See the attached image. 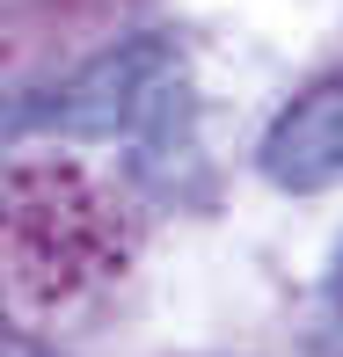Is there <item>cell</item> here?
I'll return each instance as SVG.
<instances>
[{
    "mask_svg": "<svg viewBox=\"0 0 343 357\" xmlns=\"http://www.w3.org/2000/svg\"><path fill=\"white\" fill-rule=\"evenodd\" d=\"M314 357H343V270H336V335H329Z\"/></svg>",
    "mask_w": 343,
    "mask_h": 357,
    "instance_id": "7a4b0ae2",
    "label": "cell"
},
{
    "mask_svg": "<svg viewBox=\"0 0 343 357\" xmlns=\"http://www.w3.org/2000/svg\"><path fill=\"white\" fill-rule=\"evenodd\" d=\"M263 175L277 190H321L343 175V73L314 80L263 132Z\"/></svg>",
    "mask_w": 343,
    "mask_h": 357,
    "instance_id": "6da1fadb",
    "label": "cell"
}]
</instances>
